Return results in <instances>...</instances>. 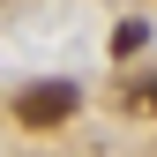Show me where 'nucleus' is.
I'll return each mask as SVG.
<instances>
[{
	"label": "nucleus",
	"mask_w": 157,
	"mask_h": 157,
	"mask_svg": "<svg viewBox=\"0 0 157 157\" xmlns=\"http://www.w3.org/2000/svg\"><path fill=\"white\" fill-rule=\"evenodd\" d=\"M67 112H75V82H30L15 97V120L23 127H60Z\"/></svg>",
	"instance_id": "nucleus-1"
},
{
	"label": "nucleus",
	"mask_w": 157,
	"mask_h": 157,
	"mask_svg": "<svg viewBox=\"0 0 157 157\" xmlns=\"http://www.w3.org/2000/svg\"><path fill=\"white\" fill-rule=\"evenodd\" d=\"M127 105H135V112H157V82H142V90H127Z\"/></svg>",
	"instance_id": "nucleus-3"
},
{
	"label": "nucleus",
	"mask_w": 157,
	"mask_h": 157,
	"mask_svg": "<svg viewBox=\"0 0 157 157\" xmlns=\"http://www.w3.org/2000/svg\"><path fill=\"white\" fill-rule=\"evenodd\" d=\"M150 45V23H120V30H112V52H142Z\"/></svg>",
	"instance_id": "nucleus-2"
}]
</instances>
